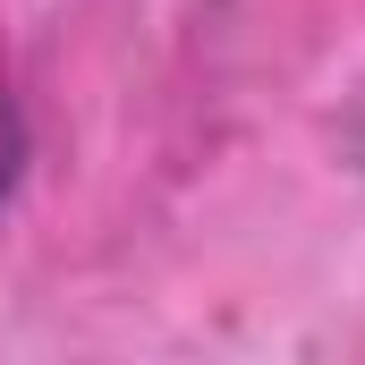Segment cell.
Masks as SVG:
<instances>
[{
    "mask_svg": "<svg viewBox=\"0 0 365 365\" xmlns=\"http://www.w3.org/2000/svg\"><path fill=\"white\" fill-rule=\"evenodd\" d=\"M26 162H34V128H26V110L0 93V212L17 204V187H26Z\"/></svg>",
    "mask_w": 365,
    "mask_h": 365,
    "instance_id": "6da1fadb",
    "label": "cell"
}]
</instances>
